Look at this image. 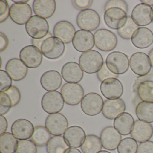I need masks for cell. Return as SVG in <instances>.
Listing matches in <instances>:
<instances>
[{"mask_svg":"<svg viewBox=\"0 0 153 153\" xmlns=\"http://www.w3.org/2000/svg\"><path fill=\"white\" fill-rule=\"evenodd\" d=\"M79 62L83 71L88 74H94L102 68L104 64L103 58L99 52L90 50L81 54Z\"/></svg>","mask_w":153,"mask_h":153,"instance_id":"obj_1","label":"cell"},{"mask_svg":"<svg viewBox=\"0 0 153 153\" xmlns=\"http://www.w3.org/2000/svg\"><path fill=\"white\" fill-rule=\"evenodd\" d=\"M108 68L116 75L126 73L129 67L128 55L120 51H114L108 54L105 60Z\"/></svg>","mask_w":153,"mask_h":153,"instance_id":"obj_2","label":"cell"},{"mask_svg":"<svg viewBox=\"0 0 153 153\" xmlns=\"http://www.w3.org/2000/svg\"><path fill=\"white\" fill-rule=\"evenodd\" d=\"M25 29L28 35L33 39H42L49 33V25L46 19L34 16L26 24Z\"/></svg>","mask_w":153,"mask_h":153,"instance_id":"obj_3","label":"cell"},{"mask_svg":"<svg viewBox=\"0 0 153 153\" xmlns=\"http://www.w3.org/2000/svg\"><path fill=\"white\" fill-rule=\"evenodd\" d=\"M94 36L96 47L102 51H111L117 46V36L110 30L98 29L95 32Z\"/></svg>","mask_w":153,"mask_h":153,"instance_id":"obj_4","label":"cell"},{"mask_svg":"<svg viewBox=\"0 0 153 153\" xmlns=\"http://www.w3.org/2000/svg\"><path fill=\"white\" fill-rule=\"evenodd\" d=\"M65 51L64 43L55 36L45 39L41 46V51L44 56L51 60L60 58Z\"/></svg>","mask_w":153,"mask_h":153,"instance_id":"obj_5","label":"cell"},{"mask_svg":"<svg viewBox=\"0 0 153 153\" xmlns=\"http://www.w3.org/2000/svg\"><path fill=\"white\" fill-rule=\"evenodd\" d=\"M64 102L62 95L59 91H48L42 98V106L47 113H58L63 109Z\"/></svg>","mask_w":153,"mask_h":153,"instance_id":"obj_6","label":"cell"},{"mask_svg":"<svg viewBox=\"0 0 153 153\" xmlns=\"http://www.w3.org/2000/svg\"><path fill=\"white\" fill-rule=\"evenodd\" d=\"M103 105V99L101 95L97 93H90L84 97L80 106L85 114L93 116L101 112Z\"/></svg>","mask_w":153,"mask_h":153,"instance_id":"obj_7","label":"cell"},{"mask_svg":"<svg viewBox=\"0 0 153 153\" xmlns=\"http://www.w3.org/2000/svg\"><path fill=\"white\" fill-rule=\"evenodd\" d=\"M101 19L98 13L92 9H88L79 12L76 18L78 26L82 30L94 31L100 25Z\"/></svg>","mask_w":153,"mask_h":153,"instance_id":"obj_8","label":"cell"},{"mask_svg":"<svg viewBox=\"0 0 153 153\" xmlns=\"http://www.w3.org/2000/svg\"><path fill=\"white\" fill-rule=\"evenodd\" d=\"M64 102L70 105H76L82 101L84 97V90L78 84L66 83L61 90Z\"/></svg>","mask_w":153,"mask_h":153,"instance_id":"obj_9","label":"cell"},{"mask_svg":"<svg viewBox=\"0 0 153 153\" xmlns=\"http://www.w3.org/2000/svg\"><path fill=\"white\" fill-rule=\"evenodd\" d=\"M129 66L132 71L139 76L147 75L151 71L152 67L149 56L140 52L135 53L131 56Z\"/></svg>","mask_w":153,"mask_h":153,"instance_id":"obj_10","label":"cell"},{"mask_svg":"<svg viewBox=\"0 0 153 153\" xmlns=\"http://www.w3.org/2000/svg\"><path fill=\"white\" fill-rule=\"evenodd\" d=\"M19 58L24 64L30 68L39 67L43 60L41 50L33 45H27L23 48L19 53Z\"/></svg>","mask_w":153,"mask_h":153,"instance_id":"obj_11","label":"cell"},{"mask_svg":"<svg viewBox=\"0 0 153 153\" xmlns=\"http://www.w3.org/2000/svg\"><path fill=\"white\" fill-rule=\"evenodd\" d=\"M45 127L50 133L54 136L64 134L69 126L67 118L62 114H52L48 115L45 122Z\"/></svg>","mask_w":153,"mask_h":153,"instance_id":"obj_12","label":"cell"},{"mask_svg":"<svg viewBox=\"0 0 153 153\" xmlns=\"http://www.w3.org/2000/svg\"><path fill=\"white\" fill-rule=\"evenodd\" d=\"M127 13L118 8H111L105 11L104 20L109 28L118 30L124 26L127 21Z\"/></svg>","mask_w":153,"mask_h":153,"instance_id":"obj_13","label":"cell"},{"mask_svg":"<svg viewBox=\"0 0 153 153\" xmlns=\"http://www.w3.org/2000/svg\"><path fill=\"white\" fill-rule=\"evenodd\" d=\"M73 47L79 52L90 51L94 46V36L90 31L79 30L76 31L72 41Z\"/></svg>","mask_w":153,"mask_h":153,"instance_id":"obj_14","label":"cell"},{"mask_svg":"<svg viewBox=\"0 0 153 153\" xmlns=\"http://www.w3.org/2000/svg\"><path fill=\"white\" fill-rule=\"evenodd\" d=\"M100 91L104 97L108 99L119 98L123 93V87L121 82L117 78L107 79L102 82Z\"/></svg>","mask_w":153,"mask_h":153,"instance_id":"obj_15","label":"cell"},{"mask_svg":"<svg viewBox=\"0 0 153 153\" xmlns=\"http://www.w3.org/2000/svg\"><path fill=\"white\" fill-rule=\"evenodd\" d=\"M131 17L138 26L148 25L153 21V8L143 3L139 4L133 8Z\"/></svg>","mask_w":153,"mask_h":153,"instance_id":"obj_16","label":"cell"},{"mask_svg":"<svg viewBox=\"0 0 153 153\" xmlns=\"http://www.w3.org/2000/svg\"><path fill=\"white\" fill-rule=\"evenodd\" d=\"M33 15L32 8L27 4H14L10 10V16L13 22L19 25L26 24Z\"/></svg>","mask_w":153,"mask_h":153,"instance_id":"obj_17","label":"cell"},{"mask_svg":"<svg viewBox=\"0 0 153 153\" xmlns=\"http://www.w3.org/2000/svg\"><path fill=\"white\" fill-rule=\"evenodd\" d=\"M121 139V134L112 126L105 127L100 134V139L103 147L107 150L116 149Z\"/></svg>","mask_w":153,"mask_h":153,"instance_id":"obj_18","label":"cell"},{"mask_svg":"<svg viewBox=\"0 0 153 153\" xmlns=\"http://www.w3.org/2000/svg\"><path fill=\"white\" fill-rule=\"evenodd\" d=\"M126 110V105L121 98L107 99L104 102L102 113L106 119L114 120L123 113Z\"/></svg>","mask_w":153,"mask_h":153,"instance_id":"obj_19","label":"cell"},{"mask_svg":"<svg viewBox=\"0 0 153 153\" xmlns=\"http://www.w3.org/2000/svg\"><path fill=\"white\" fill-rule=\"evenodd\" d=\"M62 76L68 83H79L84 77V71L80 65L74 62L65 63L61 71Z\"/></svg>","mask_w":153,"mask_h":153,"instance_id":"obj_20","label":"cell"},{"mask_svg":"<svg viewBox=\"0 0 153 153\" xmlns=\"http://www.w3.org/2000/svg\"><path fill=\"white\" fill-rule=\"evenodd\" d=\"M34 130V125L25 119H18L15 121L11 128L12 134L18 139L24 140L30 138Z\"/></svg>","mask_w":153,"mask_h":153,"instance_id":"obj_21","label":"cell"},{"mask_svg":"<svg viewBox=\"0 0 153 153\" xmlns=\"http://www.w3.org/2000/svg\"><path fill=\"white\" fill-rule=\"evenodd\" d=\"M76 31V28L71 23L66 20H62L55 25L53 33L55 37L64 43L69 44L73 41Z\"/></svg>","mask_w":153,"mask_h":153,"instance_id":"obj_22","label":"cell"},{"mask_svg":"<svg viewBox=\"0 0 153 153\" xmlns=\"http://www.w3.org/2000/svg\"><path fill=\"white\" fill-rule=\"evenodd\" d=\"M153 135V127L150 123L137 120L134 123L131 136L139 142L149 140Z\"/></svg>","mask_w":153,"mask_h":153,"instance_id":"obj_23","label":"cell"},{"mask_svg":"<svg viewBox=\"0 0 153 153\" xmlns=\"http://www.w3.org/2000/svg\"><path fill=\"white\" fill-rule=\"evenodd\" d=\"M6 70L13 80L19 81L26 77L28 68L21 60L15 58L7 62Z\"/></svg>","mask_w":153,"mask_h":153,"instance_id":"obj_24","label":"cell"},{"mask_svg":"<svg viewBox=\"0 0 153 153\" xmlns=\"http://www.w3.org/2000/svg\"><path fill=\"white\" fill-rule=\"evenodd\" d=\"M86 137L84 129L77 125L69 127L63 136L69 146L75 148L81 146Z\"/></svg>","mask_w":153,"mask_h":153,"instance_id":"obj_25","label":"cell"},{"mask_svg":"<svg viewBox=\"0 0 153 153\" xmlns=\"http://www.w3.org/2000/svg\"><path fill=\"white\" fill-rule=\"evenodd\" d=\"M62 80L59 72L55 70H50L45 72L41 76L40 83L45 90L55 91L60 88Z\"/></svg>","mask_w":153,"mask_h":153,"instance_id":"obj_26","label":"cell"},{"mask_svg":"<svg viewBox=\"0 0 153 153\" xmlns=\"http://www.w3.org/2000/svg\"><path fill=\"white\" fill-rule=\"evenodd\" d=\"M132 44L139 49L148 48L153 43V33L147 27H139L131 38Z\"/></svg>","mask_w":153,"mask_h":153,"instance_id":"obj_27","label":"cell"},{"mask_svg":"<svg viewBox=\"0 0 153 153\" xmlns=\"http://www.w3.org/2000/svg\"><path fill=\"white\" fill-rule=\"evenodd\" d=\"M33 7L36 16L45 19L53 16L56 11V3L54 0H35Z\"/></svg>","mask_w":153,"mask_h":153,"instance_id":"obj_28","label":"cell"},{"mask_svg":"<svg viewBox=\"0 0 153 153\" xmlns=\"http://www.w3.org/2000/svg\"><path fill=\"white\" fill-rule=\"evenodd\" d=\"M133 116L128 112H123L114 121V127L115 129L123 136L131 133L134 124Z\"/></svg>","mask_w":153,"mask_h":153,"instance_id":"obj_29","label":"cell"},{"mask_svg":"<svg viewBox=\"0 0 153 153\" xmlns=\"http://www.w3.org/2000/svg\"><path fill=\"white\" fill-rule=\"evenodd\" d=\"M135 112L140 120L148 123L153 122V102H140L137 105Z\"/></svg>","mask_w":153,"mask_h":153,"instance_id":"obj_30","label":"cell"},{"mask_svg":"<svg viewBox=\"0 0 153 153\" xmlns=\"http://www.w3.org/2000/svg\"><path fill=\"white\" fill-rule=\"evenodd\" d=\"M18 142L16 138L10 132H6L0 135V152L16 153Z\"/></svg>","mask_w":153,"mask_h":153,"instance_id":"obj_31","label":"cell"},{"mask_svg":"<svg viewBox=\"0 0 153 153\" xmlns=\"http://www.w3.org/2000/svg\"><path fill=\"white\" fill-rule=\"evenodd\" d=\"M51 139V135L44 126H38L34 128L31 139L37 146L43 147L48 144Z\"/></svg>","mask_w":153,"mask_h":153,"instance_id":"obj_32","label":"cell"},{"mask_svg":"<svg viewBox=\"0 0 153 153\" xmlns=\"http://www.w3.org/2000/svg\"><path fill=\"white\" fill-rule=\"evenodd\" d=\"M102 145L99 137L95 135L86 136L81 149L83 153H97L102 150Z\"/></svg>","mask_w":153,"mask_h":153,"instance_id":"obj_33","label":"cell"},{"mask_svg":"<svg viewBox=\"0 0 153 153\" xmlns=\"http://www.w3.org/2000/svg\"><path fill=\"white\" fill-rule=\"evenodd\" d=\"M69 148V146L62 136L52 137L46 146L48 153H65Z\"/></svg>","mask_w":153,"mask_h":153,"instance_id":"obj_34","label":"cell"},{"mask_svg":"<svg viewBox=\"0 0 153 153\" xmlns=\"http://www.w3.org/2000/svg\"><path fill=\"white\" fill-rule=\"evenodd\" d=\"M137 92L142 101L153 102V81L146 80L141 82L138 86Z\"/></svg>","mask_w":153,"mask_h":153,"instance_id":"obj_35","label":"cell"},{"mask_svg":"<svg viewBox=\"0 0 153 153\" xmlns=\"http://www.w3.org/2000/svg\"><path fill=\"white\" fill-rule=\"evenodd\" d=\"M139 28L138 26L130 16H128L127 21L123 26L117 30L119 35L125 40L131 39L133 34Z\"/></svg>","mask_w":153,"mask_h":153,"instance_id":"obj_36","label":"cell"},{"mask_svg":"<svg viewBox=\"0 0 153 153\" xmlns=\"http://www.w3.org/2000/svg\"><path fill=\"white\" fill-rule=\"evenodd\" d=\"M137 141L131 137H126L121 140L118 148V153H137Z\"/></svg>","mask_w":153,"mask_h":153,"instance_id":"obj_37","label":"cell"},{"mask_svg":"<svg viewBox=\"0 0 153 153\" xmlns=\"http://www.w3.org/2000/svg\"><path fill=\"white\" fill-rule=\"evenodd\" d=\"M36 146L32 140H24L19 141L16 153H37Z\"/></svg>","mask_w":153,"mask_h":153,"instance_id":"obj_38","label":"cell"},{"mask_svg":"<svg viewBox=\"0 0 153 153\" xmlns=\"http://www.w3.org/2000/svg\"><path fill=\"white\" fill-rule=\"evenodd\" d=\"M11 99L7 94L0 92V114L4 115L9 112L12 107Z\"/></svg>","mask_w":153,"mask_h":153,"instance_id":"obj_39","label":"cell"},{"mask_svg":"<svg viewBox=\"0 0 153 153\" xmlns=\"http://www.w3.org/2000/svg\"><path fill=\"white\" fill-rule=\"evenodd\" d=\"M12 79L7 71L3 70H0L1 92H6L12 86Z\"/></svg>","mask_w":153,"mask_h":153,"instance_id":"obj_40","label":"cell"},{"mask_svg":"<svg viewBox=\"0 0 153 153\" xmlns=\"http://www.w3.org/2000/svg\"><path fill=\"white\" fill-rule=\"evenodd\" d=\"M97 76L99 81L101 82H102L107 79L112 78H117L118 77V75L113 73L108 68L105 63H104L102 68L97 72Z\"/></svg>","mask_w":153,"mask_h":153,"instance_id":"obj_41","label":"cell"},{"mask_svg":"<svg viewBox=\"0 0 153 153\" xmlns=\"http://www.w3.org/2000/svg\"><path fill=\"white\" fill-rule=\"evenodd\" d=\"M5 93L7 94L10 97L12 102V106L17 105L21 100V96L19 89L15 86H12Z\"/></svg>","mask_w":153,"mask_h":153,"instance_id":"obj_42","label":"cell"},{"mask_svg":"<svg viewBox=\"0 0 153 153\" xmlns=\"http://www.w3.org/2000/svg\"><path fill=\"white\" fill-rule=\"evenodd\" d=\"M111 8H118L124 10L126 13L128 12V5L123 0H111L107 1L105 6V11Z\"/></svg>","mask_w":153,"mask_h":153,"instance_id":"obj_43","label":"cell"},{"mask_svg":"<svg viewBox=\"0 0 153 153\" xmlns=\"http://www.w3.org/2000/svg\"><path fill=\"white\" fill-rule=\"evenodd\" d=\"M10 6L6 0L0 1V23L5 22L10 15Z\"/></svg>","mask_w":153,"mask_h":153,"instance_id":"obj_44","label":"cell"},{"mask_svg":"<svg viewBox=\"0 0 153 153\" xmlns=\"http://www.w3.org/2000/svg\"><path fill=\"white\" fill-rule=\"evenodd\" d=\"M73 7L78 10H83L88 9L92 6L93 1L92 0H73L71 1Z\"/></svg>","mask_w":153,"mask_h":153,"instance_id":"obj_45","label":"cell"},{"mask_svg":"<svg viewBox=\"0 0 153 153\" xmlns=\"http://www.w3.org/2000/svg\"><path fill=\"white\" fill-rule=\"evenodd\" d=\"M137 153H153V141L148 140L140 143Z\"/></svg>","mask_w":153,"mask_h":153,"instance_id":"obj_46","label":"cell"},{"mask_svg":"<svg viewBox=\"0 0 153 153\" xmlns=\"http://www.w3.org/2000/svg\"><path fill=\"white\" fill-rule=\"evenodd\" d=\"M153 77V70L149 72V73L147 75H145L144 76H140L137 78V79L135 80L134 84L132 87V89L134 92L136 93L137 91V88L139 85L144 81H146V80H149Z\"/></svg>","mask_w":153,"mask_h":153,"instance_id":"obj_47","label":"cell"},{"mask_svg":"<svg viewBox=\"0 0 153 153\" xmlns=\"http://www.w3.org/2000/svg\"><path fill=\"white\" fill-rule=\"evenodd\" d=\"M8 37L2 32L0 33V52L4 51L8 46Z\"/></svg>","mask_w":153,"mask_h":153,"instance_id":"obj_48","label":"cell"},{"mask_svg":"<svg viewBox=\"0 0 153 153\" xmlns=\"http://www.w3.org/2000/svg\"><path fill=\"white\" fill-rule=\"evenodd\" d=\"M8 126V121L6 117L0 114V135L6 133Z\"/></svg>","mask_w":153,"mask_h":153,"instance_id":"obj_49","label":"cell"},{"mask_svg":"<svg viewBox=\"0 0 153 153\" xmlns=\"http://www.w3.org/2000/svg\"><path fill=\"white\" fill-rule=\"evenodd\" d=\"M52 36L53 35H52V34L49 33L45 37H44V38H42V39H32V44H33L34 46L37 47L38 49L41 50V46H42V44L45 41V39H47L48 37H51V36Z\"/></svg>","mask_w":153,"mask_h":153,"instance_id":"obj_50","label":"cell"},{"mask_svg":"<svg viewBox=\"0 0 153 153\" xmlns=\"http://www.w3.org/2000/svg\"><path fill=\"white\" fill-rule=\"evenodd\" d=\"M65 153H82L81 151L77 148H70Z\"/></svg>","mask_w":153,"mask_h":153,"instance_id":"obj_51","label":"cell"},{"mask_svg":"<svg viewBox=\"0 0 153 153\" xmlns=\"http://www.w3.org/2000/svg\"><path fill=\"white\" fill-rule=\"evenodd\" d=\"M140 2L148 6H153V0H141Z\"/></svg>","mask_w":153,"mask_h":153,"instance_id":"obj_52","label":"cell"},{"mask_svg":"<svg viewBox=\"0 0 153 153\" xmlns=\"http://www.w3.org/2000/svg\"><path fill=\"white\" fill-rule=\"evenodd\" d=\"M13 2L16 4H27L29 0H12Z\"/></svg>","mask_w":153,"mask_h":153,"instance_id":"obj_53","label":"cell"},{"mask_svg":"<svg viewBox=\"0 0 153 153\" xmlns=\"http://www.w3.org/2000/svg\"><path fill=\"white\" fill-rule=\"evenodd\" d=\"M148 56L150 59V62H151V66L153 68V48L149 53Z\"/></svg>","mask_w":153,"mask_h":153,"instance_id":"obj_54","label":"cell"},{"mask_svg":"<svg viewBox=\"0 0 153 153\" xmlns=\"http://www.w3.org/2000/svg\"><path fill=\"white\" fill-rule=\"evenodd\" d=\"M97 153H111L109 151H106V150H101V151H99Z\"/></svg>","mask_w":153,"mask_h":153,"instance_id":"obj_55","label":"cell"},{"mask_svg":"<svg viewBox=\"0 0 153 153\" xmlns=\"http://www.w3.org/2000/svg\"><path fill=\"white\" fill-rule=\"evenodd\" d=\"M152 22H153V21H152Z\"/></svg>","mask_w":153,"mask_h":153,"instance_id":"obj_56","label":"cell"}]
</instances>
